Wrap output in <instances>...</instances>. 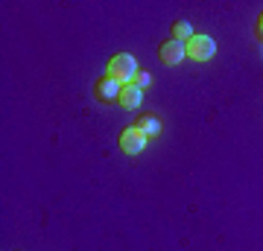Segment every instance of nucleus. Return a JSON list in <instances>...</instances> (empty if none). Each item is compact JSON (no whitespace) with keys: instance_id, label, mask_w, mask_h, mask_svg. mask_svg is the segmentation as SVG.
Returning a JSON list of instances; mask_svg holds the SVG:
<instances>
[{"instance_id":"obj_5","label":"nucleus","mask_w":263,"mask_h":251,"mask_svg":"<svg viewBox=\"0 0 263 251\" xmlns=\"http://www.w3.org/2000/svg\"><path fill=\"white\" fill-rule=\"evenodd\" d=\"M120 91H123V85L117 82V79H111V76H105V79H100V82H97V96H100L103 103L120 100Z\"/></svg>"},{"instance_id":"obj_10","label":"nucleus","mask_w":263,"mask_h":251,"mask_svg":"<svg viewBox=\"0 0 263 251\" xmlns=\"http://www.w3.org/2000/svg\"><path fill=\"white\" fill-rule=\"evenodd\" d=\"M254 29H257V38H260V41H263V15H260V18H257V27H254Z\"/></svg>"},{"instance_id":"obj_4","label":"nucleus","mask_w":263,"mask_h":251,"mask_svg":"<svg viewBox=\"0 0 263 251\" xmlns=\"http://www.w3.org/2000/svg\"><path fill=\"white\" fill-rule=\"evenodd\" d=\"M143 146H146V138H143L135 126H132V129H126L120 134V149L126 152V155H141Z\"/></svg>"},{"instance_id":"obj_6","label":"nucleus","mask_w":263,"mask_h":251,"mask_svg":"<svg viewBox=\"0 0 263 251\" xmlns=\"http://www.w3.org/2000/svg\"><path fill=\"white\" fill-rule=\"evenodd\" d=\"M135 129L141 131L143 138H158L161 134V123L155 120V117H149V114H141V117L135 120Z\"/></svg>"},{"instance_id":"obj_8","label":"nucleus","mask_w":263,"mask_h":251,"mask_svg":"<svg viewBox=\"0 0 263 251\" xmlns=\"http://www.w3.org/2000/svg\"><path fill=\"white\" fill-rule=\"evenodd\" d=\"M173 38L176 41H190L193 38V27H190L187 21H176L173 24Z\"/></svg>"},{"instance_id":"obj_2","label":"nucleus","mask_w":263,"mask_h":251,"mask_svg":"<svg viewBox=\"0 0 263 251\" xmlns=\"http://www.w3.org/2000/svg\"><path fill=\"white\" fill-rule=\"evenodd\" d=\"M184 50L193 62H211L216 53V41L211 35H193L190 41H184Z\"/></svg>"},{"instance_id":"obj_3","label":"nucleus","mask_w":263,"mask_h":251,"mask_svg":"<svg viewBox=\"0 0 263 251\" xmlns=\"http://www.w3.org/2000/svg\"><path fill=\"white\" fill-rule=\"evenodd\" d=\"M158 56L164 65H181L184 56H187V50H184V41H176V38H167V41H161L158 47Z\"/></svg>"},{"instance_id":"obj_1","label":"nucleus","mask_w":263,"mask_h":251,"mask_svg":"<svg viewBox=\"0 0 263 251\" xmlns=\"http://www.w3.org/2000/svg\"><path fill=\"white\" fill-rule=\"evenodd\" d=\"M108 76L117 79L120 85H132V79L138 76V62L132 53H117V56L108 62Z\"/></svg>"},{"instance_id":"obj_9","label":"nucleus","mask_w":263,"mask_h":251,"mask_svg":"<svg viewBox=\"0 0 263 251\" xmlns=\"http://www.w3.org/2000/svg\"><path fill=\"white\" fill-rule=\"evenodd\" d=\"M149 82H152V76L146 73V70H138V76H135V79H132V85H135V88H149Z\"/></svg>"},{"instance_id":"obj_7","label":"nucleus","mask_w":263,"mask_h":251,"mask_svg":"<svg viewBox=\"0 0 263 251\" xmlns=\"http://www.w3.org/2000/svg\"><path fill=\"white\" fill-rule=\"evenodd\" d=\"M143 100V91L141 88H135V85H123V91H120V100L117 103L123 105V108H138Z\"/></svg>"}]
</instances>
